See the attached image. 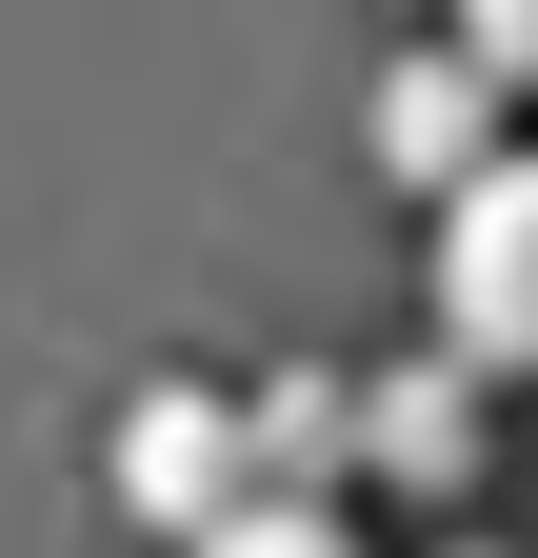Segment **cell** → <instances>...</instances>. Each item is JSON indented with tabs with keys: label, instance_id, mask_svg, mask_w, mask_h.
Listing matches in <instances>:
<instances>
[{
	"label": "cell",
	"instance_id": "ba28073f",
	"mask_svg": "<svg viewBox=\"0 0 538 558\" xmlns=\"http://www.w3.org/2000/svg\"><path fill=\"white\" fill-rule=\"evenodd\" d=\"M439 558H499V538H439Z\"/></svg>",
	"mask_w": 538,
	"mask_h": 558
},
{
	"label": "cell",
	"instance_id": "6da1fadb",
	"mask_svg": "<svg viewBox=\"0 0 538 558\" xmlns=\"http://www.w3.org/2000/svg\"><path fill=\"white\" fill-rule=\"evenodd\" d=\"M100 499L140 519L160 558H180V538H220V519L259 499V399H220V379H140V399L100 418Z\"/></svg>",
	"mask_w": 538,
	"mask_h": 558
},
{
	"label": "cell",
	"instance_id": "5b68a950",
	"mask_svg": "<svg viewBox=\"0 0 538 558\" xmlns=\"http://www.w3.org/2000/svg\"><path fill=\"white\" fill-rule=\"evenodd\" d=\"M240 399H259V499H359V379L280 360V379H240Z\"/></svg>",
	"mask_w": 538,
	"mask_h": 558
},
{
	"label": "cell",
	"instance_id": "7a4b0ae2",
	"mask_svg": "<svg viewBox=\"0 0 538 558\" xmlns=\"http://www.w3.org/2000/svg\"><path fill=\"white\" fill-rule=\"evenodd\" d=\"M439 339L479 379H538V140H499L439 199Z\"/></svg>",
	"mask_w": 538,
	"mask_h": 558
},
{
	"label": "cell",
	"instance_id": "3957f363",
	"mask_svg": "<svg viewBox=\"0 0 538 558\" xmlns=\"http://www.w3.org/2000/svg\"><path fill=\"white\" fill-rule=\"evenodd\" d=\"M499 140H518V81H499L458 21H439L419 60H379V100H359V160H379V180H419V199H458Z\"/></svg>",
	"mask_w": 538,
	"mask_h": 558
},
{
	"label": "cell",
	"instance_id": "277c9868",
	"mask_svg": "<svg viewBox=\"0 0 538 558\" xmlns=\"http://www.w3.org/2000/svg\"><path fill=\"white\" fill-rule=\"evenodd\" d=\"M479 360H458V339H419V360H399V379H359V499H479Z\"/></svg>",
	"mask_w": 538,
	"mask_h": 558
},
{
	"label": "cell",
	"instance_id": "52a82bcc",
	"mask_svg": "<svg viewBox=\"0 0 538 558\" xmlns=\"http://www.w3.org/2000/svg\"><path fill=\"white\" fill-rule=\"evenodd\" d=\"M439 21H458V40H479V60H499V81L538 100V0H439Z\"/></svg>",
	"mask_w": 538,
	"mask_h": 558
},
{
	"label": "cell",
	"instance_id": "8992f818",
	"mask_svg": "<svg viewBox=\"0 0 538 558\" xmlns=\"http://www.w3.org/2000/svg\"><path fill=\"white\" fill-rule=\"evenodd\" d=\"M180 558H359V499H240L220 538H180Z\"/></svg>",
	"mask_w": 538,
	"mask_h": 558
}]
</instances>
